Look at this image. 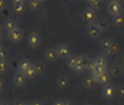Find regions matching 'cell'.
Returning a JSON list of instances; mask_svg holds the SVG:
<instances>
[{
  "label": "cell",
  "instance_id": "obj_1",
  "mask_svg": "<svg viewBox=\"0 0 124 105\" xmlns=\"http://www.w3.org/2000/svg\"><path fill=\"white\" fill-rule=\"evenodd\" d=\"M94 65V58L90 57L87 54H82V55H78V61H77V67L74 72L76 74H81L87 70H91Z\"/></svg>",
  "mask_w": 124,
  "mask_h": 105
},
{
  "label": "cell",
  "instance_id": "obj_2",
  "mask_svg": "<svg viewBox=\"0 0 124 105\" xmlns=\"http://www.w3.org/2000/svg\"><path fill=\"white\" fill-rule=\"evenodd\" d=\"M101 49H102V54L105 55L107 57L114 56L118 50L117 43L110 37H105L101 42Z\"/></svg>",
  "mask_w": 124,
  "mask_h": 105
},
{
  "label": "cell",
  "instance_id": "obj_3",
  "mask_svg": "<svg viewBox=\"0 0 124 105\" xmlns=\"http://www.w3.org/2000/svg\"><path fill=\"white\" fill-rule=\"evenodd\" d=\"M108 67H109V57H107L101 53L94 57V65L90 71H107Z\"/></svg>",
  "mask_w": 124,
  "mask_h": 105
},
{
  "label": "cell",
  "instance_id": "obj_4",
  "mask_svg": "<svg viewBox=\"0 0 124 105\" xmlns=\"http://www.w3.org/2000/svg\"><path fill=\"white\" fill-rule=\"evenodd\" d=\"M104 30L101 28V26L97 23L96 21L88 25L87 29H85V34H87V36L89 37L90 40H98V39H101Z\"/></svg>",
  "mask_w": 124,
  "mask_h": 105
},
{
  "label": "cell",
  "instance_id": "obj_5",
  "mask_svg": "<svg viewBox=\"0 0 124 105\" xmlns=\"http://www.w3.org/2000/svg\"><path fill=\"white\" fill-rule=\"evenodd\" d=\"M55 50H56L59 60H69L73 56L71 48H70V46L68 43H66V42H61V43L56 44Z\"/></svg>",
  "mask_w": 124,
  "mask_h": 105
},
{
  "label": "cell",
  "instance_id": "obj_6",
  "mask_svg": "<svg viewBox=\"0 0 124 105\" xmlns=\"http://www.w3.org/2000/svg\"><path fill=\"white\" fill-rule=\"evenodd\" d=\"M107 13L110 15L111 18L123 14V5L121 1H116V0H111L107 2Z\"/></svg>",
  "mask_w": 124,
  "mask_h": 105
},
{
  "label": "cell",
  "instance_id": "obj_7",
  "mask_svg": "<svg viewBox=\"0 0 124 105\" xmlns=\"http://www.w3.org/2000/svg\"><path fill=\"white\" fill-rule=\"evenodd\" d=\"M26 44H27L28 48L34 49L40 47L41 44V36L38 32H34V30H31L29 33L26 36Z\"/></svg>",
  "mask_w": 124,
  "mask_h": 105
},
{
  "label": "cell",
  "instance_id": "obj_8",
  "mask_svg": "<svg viewBox=\"0 0 124 105\" xmlns=\"http://www.w3.org/2000/svg\"><path fill=\"white\" fill-rule=\"evenodd\" d=\"M93 78L95 79V82H96L97 85H105V84L109 83V74H108V70L107 71H91V74H90Z\"/></svg>",
  "mask_w": 124,
  "mask_h": 105
},
{
  "label": "cell",
  "instance_id": "obj_9",
  "mask_svg": "<svg viewBox=\"0 0 124 105\" xmlns=\"http://www.w3.org/2000/svg\"><path fill=\"white\" fill-rule=\"evenodd\" d=\"M55 86L61 91H66L70 86V79L64 74H59L55 78Z\"/></svg>",
  "mask_w": 124,
  "mask_h": 105
},
{
  "label": "cell",
  "instance_id": "obj_10",
  "mask_svg": "<svg viewBox=\"0 0 124 105\" xmlns=\"http://www.w3.org/2000/svg\"><path fill=\"white\" fill-rule=\"evenodd\" d=\"M26 6H27V1L23 0H14L11 4V9L16 16H20L25 13L26 11Z\"/></svg>",
  "mask_w": 124,
  "mask_h": 105
},
{
  "label": "cell",
  "instance_id": "obj_11",
  "mask_svg": "<svg viewBox=\"0 0 124 105\" xmlns=\"http://www.w3.org/2000/svg\"><path fill=\"white\" fill-rule=\"evenodd\" d=\"M1 25H2V27H4L5 33H7V34H9V33H11L12 30H14L16 27H19L18 20H16L15 16H7V18H5V20H4V22H2Z\"/></svg>",
  "mask_w": 124,
  "mask_h": 105
},
{
  "label": "cell",
  "instance_id": "obj_12",
  "mask_svg": "<svg viewBox=\"0 0 124 105\" xmlns=\"http://www.w3.org/2000/svg\"><path fill=\"white\" fill-rule=\"evenodd\" d=\"M12 83L16 88H23L27 83V77L25 76V74H22L21 71L16 70V71H14L13 76H12Z\"/></svg>",
  "mask_w": 124,
  "mask_h": 105
},
{
  "label": "cell",
  "instance_id": "obj_13",
  "mask_svg": "<svg viewBox=\"0 0 124 105\" xmlns=\"http://www.w3.org/2000/svg\"><path fill=\"white\" fill-rule=\"evenodd\" d=\"M81 16H82V21L87 23V26L90 25V23H93V22H95L96 19H97L96 18V12H95L94 9L89 8V7H85V8L83 9Z\"/></svg>",
  "mask_w": 124,
  "mask_h": 105
},
{
  "label": "cell",
  "instance_id": "obj_14",
  "mask_svg": "<svg viewBox=\"0 0 124 105\" xmlns=\"http://www.w3.org/2000/svg\"><path fill=\"white\" fill-rule=\"evenodd\" d=\"M124 71V67L121 62H114L108 67V74L110 77H119Z\"/></svg>",
  "mask_w": 124,
  "mask_h": 105
},
{
  "label": "cell",
  "instance_id": "obj_15",
  "mask_svg": "<svg viewBox=\"0 0 124 105\" xmlns=\"http://www.w3.org/2000/svg\"><path fill=\"white\" fill-rule=\"evenodd\" d=\"M102 96L105 99H112L116 96V88L109 82L108 84H105L102 86Z\"/></svg>",
  "mask_w": 124,
  "mask_h": 105
},
{
  "label": "cell",
  "instance_id": "obj_16",
  "mask_svg": "<svg viewBox=\"0 0 124 105\" xmlns=\"http://www.w3.org/2000/svg\"><path fill=\"white\" fill-rule=\"evenodd\" d=\"M43 57H45V61L48 63L56 62L59 60V57H57V54H56L55 47H49V48L46 49L43 51Z\"/></svg>",
  "mask_w": 124,
  "mask_h": 105
},
{
  "label": "cell",
  "instance_id": "obj_17",
  "mask_svg": "<svg viewBox=\"0 0 124 105\" xmlns=\"http://www.w3.org/2000/svg\"><path fill=\"white\" fill-rule=\"evenodd\" d=\"M7 36H8L9 41L14 42V43H18V42H20L23 39V32H22V29L20 27H16L9 34H7Z\"/></svg>",
  "mask_w": 124,
  "mask_h": 105
},
{
  "label": "cell",
  "instance_id": "obj_18",
  "mask_svg": "<svg viewBox=\"0 0 124 105\" xmlns=\"http://www.w3.org/2000/svg\"><path fill=\"white\" fill-rule=\"evenodd\" d=\"M33 65V61H31V60H28V58H25V57H22L19 60V63H18V70L21 71L22 74H26L27 72V70L31 68Z\"/></svg>",
  "mask_w": 124,
  "mask_h": 105
},
{
  "label": "cell",
  "instance_id": "obj_19",
  "mask_svg": "<svg viewBox=\"0 0 124 105\" xmlns=\"http://www.w3.org/2000/svg\"><path fill=\"white\" fill-rule=\"evenodd\" d=\"M81 84H82V88L85 89V90H91V89H94L97 85L96 82H95V79L93 78L91 75H88V76L84 77L82 79V82H81Z\"/></svg>",
  "mask_w": 124,
  "mask_h": 105
},
{
  "label": "cell",
  "instance_id": "obj_20",
  "mask_svg": "<svg viewBox=\"0 0 124 105\" xmlns=\"http://www.w3.org/2000/svg\"><path fill=\"white\" fill-rule=\"evenodd\" d=\"M42 5H43V2L40 0H29V1H27L28 8L32 9V11H39Z\"/></svg>",
  "mask_w": 124,
  "mask_h": 105
},
{
  "label": "cell",
  "instance_id": "obj_21",
  "mask_svg": "<svg viewBox=\"0 0 124 105\" xmlns=\"http://www.w3.org/2000/svg\"><path fill=\"white\" fill-rule=\"evenodd\" d=\"M111 23H112L115 27H118V28L123 27L124 26V16H123V14L111 18Z\"/></svg>",
  "mask_w": 124,
  "mask_h": 105
},
{
  "label": "cell",
  "instance_id": "obj_22",
  "mask_svg": "<svg viewBox=\"0 0 124 105\" xmlns=\"http://www.w3.org/2000/svg\"><path fill=\"white\" fill-rule=\"evenodd\" d=\"M33 65H34L38 75H41L42 72L45 71V68H46V67H45V62H42L40 60H34V61H33Z\"/></svg>",
  "mask_w": 124,
  "mask_h": 105
},
{
  "label": "cell",
  "instance_id": "obj_23",
  "mask_svg": "<svg viewBox=\"0 0 124 105\" xmlns=\"http://www.w3.org/2000/svg\"><path fill=\"white\" fill-rule=\"evenodd\" d=\"M96 22L101 26V28L103 29L104 32L109 28V26H110V22L108 21V19L107 18H104V16H101V18H98V19H96Z\"/></svg>",
  "mask_w": 124,
  "mask_h": 105
},
{
  "label": "cell",
  "instance_id": "obj_24",
  "mask_svg": "<svg viewBox=\"0 0 124 105\" xmlns=\"http://www.w3.org/2000/svg\"><path fill=\"white\" fill-rule=\"evenodd\" d=\"M102 6V1H98V0H90V1H87V7H89L91 9H94L95 12L98 11Z\"/></svg>",
  "mask_w": 124,
  "mask_h": 105
},
{
  "label": "cell",
  "instance_id": "obj_25",
  "mask_svg": "<svg viewBox=\"0 0 124 105\" xmlns=\"http://www.w3.org/2000/svg\"><path fill=\"white\" fill-rule=\"evenodd\" d=\"M68 61V68L71 71H75L76 67H77V61H78V56H71L69 60H67Z\"/></svg>",
  "mask_w": 124,
  "mask_h": 105
},
{
  "label": "cell",
  "instance_id": "obj_26",
  "mask_svg": "<svg viewBox=\"0 0 124 105\" xmlns=\"http://www.w3.org/2000/svg\"><path fill=\"white\" fill-rule=\"evenodd\" d=\"M25 76L27 77V78H31V79H33V78H35L36 76H39L38 72H36V70H35V68H34V65H32V67L27 70V72L25 74Z\"/></svg>",
  "mask_w": 124,
  "mask_h": 105
},
{
  "label": "cell",
  "instance_id": "obj_27",
  "mask_svg": "<svg viewBox=\"0 0 124 105\" xmlns=\"http://www.w3.org/2000/svg\"><path fill=\"white\" fill-rule=\"evenodd\" d=\"M116 96L121 99H124V83L118 84L116 86Z\"/></svg>",
  "mask_w": 124,
  "mask_h": 105
},
{
  "label": "cell",
  "instance_id": "obj_28",
  "mask_svg": "<svg viewBox=\"0 0 124 105\" xmlns=\"http://www.w3.org/2000/svg\"><path fill=\"white\" fill-rule=\"evenodd\" d=\"M9 69V64L8 61H0V75H4L6 74Z\"/></svg>",
  "mask_w": 124,
  "mask_h": 105
},
{
  "label": "cell",
  "instance_id": "obj_29",
  "mask_svg": "<svg viewBox=\"0 0 124 105\" xmlns=\"http://www.w3.org/2000/svg\"><path fill=\"white\" fill-rule=\"evenodd\" d=\"M0 61H8V50L6 47L0 49Z\"/></svg>",
  "mask_w": 124,
  "mask_h": 105
},
{
  "label": "cell",
  "instance_id": "obj_30",
  "mask_svg": "<svg viewBox=\"0 0 124 105\" xmlns=\"http://www.w3.org/2000/svg\"><path fill=\"white\" fill-rule=\"evenodd\" d=\"M52 105H70V102L64 98H57L55 100H53Z\"/></svg>",
  "mask_w": 124,
  "mask_h": 105
},
{
  "label": "cell",
  "instance_id": "obj_31",
  "mask_svg": "<svg viewBox=\"0 0 124 105\" xmlns=\"http://www.w3.org/2000/svg\"><path fill=\"white\" fill-rule=\"evenodd\" d=\"M26 104H27V102L23 98H20V97L14 98L12 100V105H26Z\"/></svg>",
  "mask_w": 124,
  "mask_h": 105
},
{
  "label": "cell",
  "instance_id": "obj_32",
  "mask_svg": "<svg viewBox=\"0 0 124 105\" xmlns=\"http://www.w3.org/2000/svg\"><path fill=\"white\" fill-rule=\"evenodd\" d=\"M32 105H43L41 99H34L33 102H32Z\"/></svg>",
  "mask_w": 124,
  "mask_h": 105
},
{
  "label": "cell",
  "instance_id": "obj_33",
  "mask_svg": "<svg viewBox=\"0 0 124 105\" xmlns=\"http://www.w3.org/2000/svg\"><path fill=\"white\" fill-rule=\"evenodd\" d=\"M4 34H5V30H4V27H2V25L0 23V41H1V39L4 37Z\"/></svg>",
  "mask_w": 124,
  "mask_h": 105
},
{
  "label": "cell",
  "instance_id": "obj_34",
  "mask_svg": "<svg viewBox=\"0 0 124 105\" xmlns=\"http://www.w3.org/2000/svg\"><path fill=\"white\" fill-rule=\"evenodd\" d=\"M0 105H12V102H9L7 99H2V102L0 103Z\"/></svg>",
  "mask_w": 124,
  "mask_h": 105
},
{
  "label": "cell",
  "instance_id": "obj_35",
  "mask_svg": "<svg viewBox=\"0 0 124 105\" xmlns=\"http://www.w3.org/2000/svg\"><path fill=\"white\" fill-rule=\"evenodd\" d=\"M4 86H5V83H4V79L0 78V91L4 90Z\"/></svg>",
  "mask_w": 124,
  "mask_h": 105
},
{
  "label": "cell",
  "instance_id": "obj_36",
  "mask_svg": "<svg viewBox=\"0 0 124 105\" xmlns=\"http://www.w3.org/2000/svg\"><path fill=\"white\" fill-rule=\"evenodd\" d=\"M4 7H5V2L0 0V11H2V9H4Z\"/></svg>",
  "mask_w": 124,
  "mask_h": 105
},
{
  "label": "cell",
  "instance_id": "obj_37",
  "mask_svg": "<svg viewBox=\"0 0 124 105\" xmlns=\"http://www.w3.org/2000/svg\"><path fill=\"white\" fill-rule=\"evenodd\" d=\"M121 64L124 67V54L122 55V57H121Z\"/></svg>",
  "mask_w": 124,
  "mask_h": 105
},
{
  "label": "cell",
  "instance_id": "obj_38",
  "mask_svg": "<svg viewBox=\"0 0 124 105\" xmlns=\"http://www.w3.org/2000/svg\"><path fill=\"white\" fill-rule=\"evenodd\" d=\"M26 105H32V102H27V104Z\"/></svg>",
  "mask_w": 124,
  "mask_h": 105
},
{
  "label": "cell",
  "instance_id": "obj_39",
  "mask_svg": "<svg viewBox=\"0 0 124 105\" xmlns=\"http://www.w3.org/2000/svg\"><path fill=\"white\" fill-rule=\"evenodd\" d=\"M2 47H4V46H2V44H1V41H0V49L2 48Z\"/></svg>",
  "mask_w": 124,
  "mask_h": 105
},
{
  "label": "cell",
  "instance_id": "obj_40",
  "mask_svg": "<svg viewBox=\"0 0 124 105\" xmlns=\"http://www.w3.org/2000/svg\"><path fill=\"white\" fill-rule=\"evenodd\" d=\"M1 102H2V98L0 97V103H1Z\"/></svg>",
  "mask_w": 124,
  "mask_h": 105
},
{
  "label": "cell",
  "instance_id": "obj_41",
  "mask_svg": "<svg viewBox=\"0 0 124 105\" xmlns=\"http://www.w3.org/2000/svg\"><path fill=\"white\" fill-rule=\"evenodd\" d=\"M83 105H91V104H89V103H87V104H83Z\"/></svg>",
  "mask_w": 124,
  "mask_h": 105
}]
</instances>
